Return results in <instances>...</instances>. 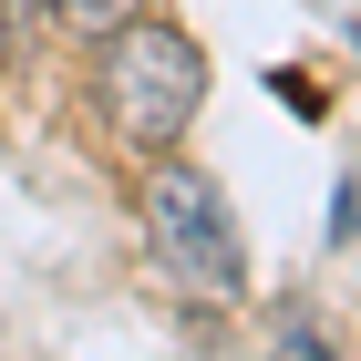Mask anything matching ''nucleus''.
<instances>
[{"label":"nucleus","instance_id":"nucleus-1","mask_svg":"<svg viewBox=\"0 0 361 361\" xmlns=\"http://www.w3.org/2000/svg\"><path fill=\"white\" fill-rule=\"evenodd\" d=\"M104 104L135 145H176L186 114L207 104V52H196L176 21H124L104 31Z\"/></svg>","mask_w":361,"mask_h":361},{"label":"nucleus","instance_id":"nucleus-2","mask_svg":"<svg viewBox=\"0 0 361 361\" xmlns=\"http://www.w3.org/2000/svg\"><path fill=\"white\" fill-rule=\"evenodd\" d=\"M145 248H155V269L186 300H238V279H248L238 227H227V196L196 166H155L145 176Z\"/></svg>","mask_w":361,"mask_h":361},{"label":"nucleus","instance_id":"nucleus-3","mask_svg":"<svg viewBox=\"0 0 361 361\" xmlns=\"http://www.w3.org/2000/svg\"><path fill=\"white\" fill-rule=\"evenodd\" d=\"M52 21H62V31H93V42H104V31H124V21H135V0H52Z\"/></svg>","mask_w":361,"mask_h":361},{"label":"nucleus","instance_id":"nucleus-4","mask_svg":"<svg viewBox=\"0 0 361 361\" xmlns=\"http://www.w3.org/2000/svg\"><path fill=\"white\" fill-rule=\"evenodd\" d=\"M269 361H331V351H320V331H279V351Z\"/></svg>","mask_w":361,"mask_h":361}]
</instances>
